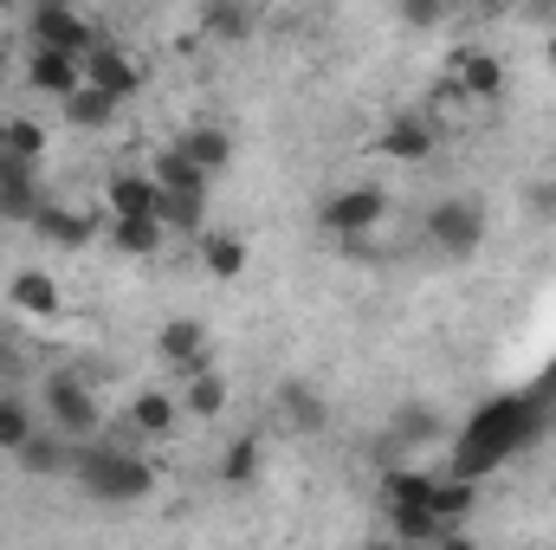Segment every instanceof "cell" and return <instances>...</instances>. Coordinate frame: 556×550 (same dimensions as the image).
Instances as JSON below:
<instances>
[{
    "label": "cell",
    "mask_w": 556,
    "mask_h": 550,
    "mask_svg": "<svg viewBox=\"0 0 556 550\" xmlns=\"http://www.w3.org/2000/svg\"><path fill=\"white\" fill-rule=\"evenodd\" d=\"M168 149H175L181 162H194L207 182H214V175H227V162H233V137H227L220 124H194V130H181Z\"/></svg>",
    "instance_id": "5bb4252c"
},
{
    "label": "cell",
    "mask_w": 556,
    "mask_h": 550,
    "mask_svg": "<svg viewBox=\"0 0 556 550\" xmlns=\"http://www.w3.org/2000/svg\"><path fill=\"white\" fill-rule=\"evenodd\" d=\"M201 20H207V33H220V39H240V33L253 26V13H247V7H207Z\"/></svg>",
    "instance_id": "1f68e13d"
},
{
    "label": "cell",
    "mask_w": 556,
    "mask_h": 550,
    "mask_svg": "<svg viewBox=\"0 0 556 550\" xmlns=\"http://www.w3.org/2000/svg\"><path fill=\"white\" fill-rule=\"evenodd\" d=\"M363 550H402V545H395V538H389V545H382V538H376V545H363Z\"/></svg>",
    "instance_id": "74e56055"
},
{
    "label": "cell",
    "mask_w": 556,
    "mask_h": 550,
    "mask_svg": "<svg viewBox=\"0 0 556 550\" xmlns=\"http://www.w3.org/2000/svg\"><path fill=\"white\" fill-rule=\"evenodd\" d=\"M402 20H408V26H440V7H408Z\"/></svg>",
    "instance_id": "e575fe53"
},
{
    "label": "cell",
    "mask_w": 556,
    "mask_h": 550,
    "mask_svg": "<svg viewBox=\"0 0 556 550\" xmlns=\"http://www.w3.org/2000/svg\"><path fill=\"white\" fill-rule=\"evenodd\" d=\"M420 234H427V247H433V253H446V260H472V253L485 247V208H479V201H466V195H446V201H433V208H427Z\"/></svg>",
    "instance_id": "3957f363"
},
{
    "label": "cell",
    "mask_w": 556,
    "mask_h": 550,
    "mask_svg": "<svg viewBox=\"0 0 556 550\" xmlns=\"http://www.w3.org/2000/svg\"><path fill=\"white\" fill-rule=\"evenodd\" d=\"M472 499H479L472 479H459V473H440V479H433V518H440L446 532H459V518L472 512Z\"/></svg>",
    "instance_id": "cb8c5ba5"
},
{
    "label": "cell",
    "mask_w": 556,
    "mask_h": 550,
    "mask_svg": "<svg viewBox=\"0 0 556 550\" xmlns=\"http://www.w3.org/2000/svg\"><path fill=\"white\" fill-rule=\"evenodd\" d=\"M433 479H440V466L427 473V466H389L382 473V505H427L433 512Z\"/></svg>",
    "instance_id": "d6986e66"
},
{
    "label": "cell",
    "mask_w": 556,
    "mask_h": 550,
    "mask_svg": "<svg viewBox=\"0 0 556 550\" xmlns=\"http://www.w3.org/2000/svg\"><path fill=\"white\" fill-rule=\"evenodd\" d=\"M389 221V195L382 188H337V195H324V208H317V227L324 234H343V240H363V234H376Z\"/></svg>",
    "instance_id": "8992f818"
},
{
    "label": "cell",
    "mask_w": 556,
    "mask_h": 550,
    "mask_svg": "<svg viewBox=\"0 0 556 550\" xmlns=\"http://www.w3.org/2000/svg\"><path fill=\"white\" fill-rule=\"evenodd\" d=\"M433 550H479V545H472L466 532H446V538H440V545H433Z\"/></svg>",
    "instance_id": "d590c367"
},
{
    "label": "cell",
    "mask_w": 556,
    "mask_h": 550,
    "mask_svg": "<svg viewBox=\"0 0 556 550\" xmlns=\"http://www.w3.org/2000/svg\"><path fill=\"white\" fill-rule=\"evenodd\" d=\"M402 414H408V421H402V434H408V440H427V434H433L427 409H402Z\"/></svg>",
    "instance_id": "836d02e7"
},
{
    "label": "cell",
    "mask_w": 556,
    "mask_h": 550,
    "mask_svg": "<svg viewBox=\"0 0 556 550\" xmlns=\"http://www.w3.org/2000/svg\"><path fill=\"white\" fill-rule=\"evenodd\" d=\"M7 304H13L20 317H33V324H52V317L65 311V291H59V278H52V273L26 266V273L7 278Z\"/></svg>",
    "instance_id": "8fae6325"
},
{
    "label": "cell",
    "mask_w": 556,
    "mask_h": 550,
    "mask_svg": "<svg viewBox=\"0 0 556 550\" xmlns=\"http://www.w3.org/2000/svg\"><path fill=\"white\" fill-rule=\"evenodd\" d=\"M0 155L20 162V168H39V155H46V124H39V117H7V124H0Z\"/></svg>",
    "instance_id": "44dd1931"
},
{
    "label": "cell",
    "mask_w": 556,
    "mask_h": 550,
    "mask_svg": "<svg viewBox=\"0 0 556 550\" xmlns=\"http://www.w3.org/2000/svg\"><path fill=\"white\" fill-rule=\"evenodd\" d=\"M149 175H155V188H162V195H188V201H207V175H201L194 162H181L175 149H162V155L149 162Z\"/></svg>",
    "instance_id": "ffe728a7"
},
{
    "label": "cell",
    "mask_w": 556,
    "mask_h": 550,
    "mask_svg": "<svg viewBox=\"0 0 556 550\" xmlns=\"http://www.w3.org/2000/svg\"><path fill=\"white\" fill-rule=\"evenodd\" d=\"M33 434H39V421L20 402V389H0V453H20Z\"/></svg>",
    "instance_id": "4316f807"
},
{
    "label": "cell",
    "mask_w": 556,
    "mask_h": 550,
    "mask_svg": "<svg viewBox=\"0 0 556 550\" xmlns=\"http://www.w3.org/2000/svg\"><path fill=\"white\" fill-rule=\"evenodd\" d=\"M72 479L91 492V499H104V505H142L149 492H155V460L137 453V447H78V460H72Z\"/></svg>",
    "instance_id": "7a4b0ae2"
},
{
    "label": "cell",
    "mask_w": 556,
    "mask_h": 550,
    "mask_svg": "<svg viewBox=\"0 0 556 550\" xmlns=\"http://www.w3.org/2000/svg\"><path fill=\"white\" fill-rule=\"evenodd\" d=\"M26 39H33V52L85 59V52L98 46V26H91L78 7H33V13H26Z\"/></svg>",
    "instance_id": "5b68a950"
},
{
    "label": "cell",
    "mask_w": 556,
    "mask_h": 550,
    "mask_svg": "<svg viewBox=\"0 0 556 550\" xmlns=\"http://www.w3.org/2000/svg\"><path fill=\"white\" fill-rule=\"evenodd\" d=\"M13 168H20V162H7V155H0V188H7V182H13Z\"/></svg>",
    "instance_id": "8d00e7d4"
},
{
    "label": "cell",
    "mask_w": 556,
    "mask_h": 550,
    "mask_svg": "<svg viewBox=\"0 0 556 550\" xmlns=\"http://www.w3.org/2000/svg\"><path fill=\"white\" fill-rule=\"evenodd\" d=\"M538 427H544V396H492V402H479V409L466 414L446 473H459V479L479 486V479H485L498 460H511Z\"/></svg>",
    "instance_id": "6da1fadb"
},
{
    "label": "cell",
    "mask_w": 556,
    "mask_h": 550,
    "mask_svg": "<svg viewBox=\"0 0 556 550\" xmlns=\"http://www.w3.org/2000/svg\"><path fill=\"white\" fill-rule=\"evenodd\" d=\"M117 111H124V104H117V98H104V91H91V85L65 98V124H72V130H111V124H117Z\"/></svg>",
    "instance_id": "603a6c76"
},
{
    "label": "cell",
    "mask_w": 556,
    "mask_h": 550,
    "mask_svg": "<svg viewBox=\"0 0 556 550\" xmlns=\"http://www.w3.org/2000/svg\"><path fill=\"white\" fill-rule=\"evenodd\" d=\"M39 208H46V188H39V175L33 168H13V182L0 188V221H39Z\"/></svg>",
    "instance_id": "7402d4cb"
},
{
    "label": "cell",
    "mask_w": 556,
    "mask_h": 550,
    "mask_svg": "<svg viewBox=\"0 0 556 550\" xmlns=\"http://www.w3.org/2000/svg\"><path fill=\"white\" fill-rule=\"evenodd\" d=\"M33 479H52V473H72V460H78V447L65 440V434H33L20 453H13Z\"/></svg>",
    "instance_id": "e0dca14e"
},
{
    "label": "cell",
    "mask_w": 556,
    "mask_h": 550,
    "mask_svg": "<svg viewBox=\"0 0 556 550\" xmlns=\"http://www.w3.org/2000/svg\"><path fill=\"white\" fill-rule=\"evenodd\" d=\"M26 85L39 91V98H72V91H85V59H65V52H26Z\"/></svg>",
    "instance_id": "4fadbf2b"
},
{
    "label": "cell",
    "mask_w": 556,
    "mask_h": 550,
    "mask_svg": "<svg viewBox=\"0 0 556 550\" xmlns=\"http://www.w3.org/2000/svg\"><path fill=\"white\" fill-rule=\"evenodd\" d=\"M104 208H111V221H155L162 188H155L149 168H117V175L104 182Z\"/></svg>",
    "instance_id": "30bf717a"
},
{
    "label": "cell",
    "mask_w": 556,
    "mask_h": 550,
    "mask_svg": "<svg viewBox=\"0 0 556 550\" xmlns=\"http://www.w3.org/2000/svg\"><path fill=\"white\" fill-rule=\"evenodd\" d=\"M111 240H117L124 260H155L168 247V227L162 221H111Z\"/></svg>",
    "instance_id": "d4e9b609"
},
{
    "label": "cell",
    "mask_w": 556,
    "mask_h": 550,
    "mask_svg": "<svg viewBox=\"0 0 556 550\" xmlns=\"http://www.w3.org/2000/svg\"><path fill=\"white\" fill-rule=\"evenodd\" d=\"M525 208H531L538 221H556V182H531V188H525Z\"/></svg>",
    "instance_id": "d6a6232c"
},
{
    "label": "cell",
    "mask_w": 556,
    "mask_h": 550,
    "mask_svg": "<svg viewBox=\"0 0 556 550\" xmlns=\"http://www.w3.org/2000/svg\"><path fill=\"white\" fill-rule=\"evenodd\" d=\"M46 414H52V434H65L72 447H91V434L104 427V409H98L91 383L72 376V370H52L46 376Z\"/></svg>",
    "instance_id": "277c9868"
},
{
    "label": "cell",
    "mask_w": 556,
    "mask_h": 550,
    "mask_svg": "<svg viewBox=\"0 0 556 550\" xmlns=\"http://www.w3.org/2000/svg\"><path fill=\"white\" fill-rule=\"evenodd\" d=\"M201 266L214 278H240L247 273V240L240 234H201Z\"/></svg>",
    "instance_id": "484cf974"
},
{
    "label": "cell",
    "mask_w": 556,
    "mask_h": 550,
    "mask_svg": "<svg viewBox=\"0 0 556 550\" xmlns=\"http://www.w3.org/2000/svg\"><path fill=\"white\" fill-rule=\"evenodd\" d=\"M175 421H181V396L175 389H142V396H130V409H124V427L137 440H168Z\"/></svg>",
    "instance_id": "7c38bea8"
},
{
    "label": "cell",
    "mask_w": 556,
    "mask_h": 550,
    "mask_svg": "<svg viewBox=\"0 0 556 550\" xmlns=\"http://www.w3.org/2000/svg\"><path fill=\"white\" fill-rule=\"evenodd\" d=\"M453 91L472 98V104H492L505 91V59L485 52V46H459L453 52Z\"/></svg>",
    "instance_id": "9c48e42d"
},
{
    "label": "cell",
    "mask_w": 556,
    "mask_h": 550,
    "mask_svg": "<svg viewBox=\"0 0 556 550\" xmlns=\"http://www.w3.org/2000/svg\"><path fill=\"white\" fill-rule=\"evenodd\" d=\"M33 234L46 240V247H65V253H78V247H91V214H78V208H39V221H33Z\"/></svg>",
    "instance_id": "2e32d148"
},
{
    "label": "cell",
    "mask_w": 556,
    "mask_h": 550,
    "mask_svg": "<svg viewBox=\"0 0 556 550\" xmlns=\"http://www.w3.org/2000/svg\"><path fill=\"white\" fill-rule=\"evenodd\" d=\"M278 409H285L291 427H304V434H317V427H324V396H317L311 383H285V389H278Z\"/></svg>",
    "instance_id": "83f0119b"
},
{
    "label": "cell",
    "mask_w": 556,
    "mask_h": 550,
    "mask_svg": "<svg viewBox=\"0 0 556 550\" xmlns=\"http://www.w3.org/2000/svg\"><path fill=\"white\" fill-rule=\"evenodd\" d=\"M389 532H395L402 550H433L440 538H446V525H440L427 505H389Z\"/></svg>",
    "instance_id": "ac0fdd59"
},
{
    "label": "cell",
    "mask_w": 556,
    "mask_h": 550,
    "mask_svg": "<svg viewBox=\"0 0 556 550\" xmlns=\"http://www.w3.org/2000/svg\"><path fill=\"white\" fill-rule=\"evenodd\" d=\"M253 473H260V440L247 434V440H233V447L220 453V479H227V486H247Z\"/></svg>",
    "instance_id": "4dcf8cb0"
},
{
    "label": "cell",
    "mask_w": 556,
    "mask_h": 550,
    "mask_svg": "<svg viewBox=\"0 0 556 550\" xmlns=\"http://www.w3.org/2000/svg\"><path fill=\"white\" fill-rule=\"evenodd\" d=\"M551 65H556V39H551Z\"/></svg>",
    "instance_id": "f35d334b"
},
{
    "label": "cell",
    "mask_w": 556,
    "mask_h": 550,
    "mask_svg": "<svg viewBox=\"0 0 556 550\" xmlns=\"http://www.w3.org/2000/svg\"><path fill=\"white\" fill-rule=\"evenodd\" d=\"M155 350H162V363L175 370L181 389L201 383V376H214V350H207V330H201L194 317H168V324L155 330Z\"/></svg>",
    "instance_id": "52a82bcc"
},
{
    "label": "cell",
    "mask_w": 556,
    "mask_h": 550,
    "mask_svg": "<svg viewBox=\"0 0 556 550\" xmlns=\"http://www.w3.org/2000/svg\"><path fill=\"white\" fill-rule=\"evenodd\" d=\"M433 124H427V117H415V111H402V117H389V124H382V142H376V149H382V155H389V162H427V155H433Z\"/></svg>",
    "instance_id": "9a60e30c"
},
{
    "label": "cell",
    "mask_w": 556,
    "mask_h": 550,
    "mask_svg": "<svg viewBox=\"0 0 556 550\" xmlns=\"http://www.w3.org/2000/svg\"><path fill=\"white\" fill-rule=\"evenodd\" d=\"M26 370H33V350L20 343V330H13V324H0V389H20V383H26Z\"/></svg>",
    "instance_id": "f546056e"
},
{
    "label": "cell",
    "mask_w": 556,
    "mask_h": 550,
    "mask_svg": "<svg viewBox=\"0 0 556 550\" xmlns=\"http://www.w3.org/2000/svg\"><path fill=\"white\" fill-rule=\"evenodd\" d=\"M181 414H194V421H214V414H227V376L214 370V376L188 383V389H181Z\"/></svg>",
    "instance_id": "f1b7e54d"
},
{
    "label": "cell",
    "mask_w": 556,
    "mask_h": 550,
    "mask_svg": "<svg viewBox=\"0 0 556 550\" xmlns=\"http://www.w3.org/2000/svg\"><path fill=\"white\" fill-rule=\"evenodd\" d=\"M85 85L104 91V98H117V104H130L142 91V65L117 46V39H98V46L85 52Z\"/></svg>",
    "instance_id": "ba28073f"
}]
</instances>
